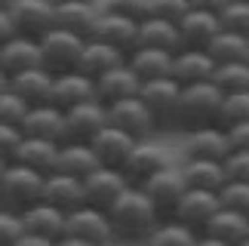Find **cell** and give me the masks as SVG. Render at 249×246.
Wrapping results in <instances>:
<instances>
[{"label":"cell","instance_id":"cell-33","mask_svg":"<svg viewBox=\"0 0 249 246\" xmlns=\"http://www.w3.org/2000/svg\"><path fill=\"white\" fill-rule=\"evenodd\" d=\"M203 234H213V237H218V240L237 246V243H243V240L249 237V215L222 206V210H218L213 219H209V225H206Z\"/></svg>","mask_w":249,"mask_h":246},{"label":"cell","instance_id":"cell-2","mask_svg":"<svg viewBox=\"0 0 249 246\" xmlns=\"http://www.w3.org/2000/svg\"><path fill=\"white\" fill-rule=\"evenodd\" d=\"M142 102L151 111L157 132H181V83L176 77H160L142 83Z\"/></svg>","mask_w":249,"mask_h":246},{"label":"cell","instance_id":"cell-7","mask_svg":"<svg viewBox=\"0 0 249 246\" xmlns=\"http://www.w3.org/2000/svg\"><path fill=\"white\" fill-rule=\"evenodd\" d=\"M9 16H13L18 34L40 40L43 34H50L55 28V0H13Z\"/></svg>","mask_w":249,"mask_h":246},{"label":"cell","instance_id":"cell-4","mask_svg":"<svg viewBox=\"0 0 249 246\" xmlns=\"http://www.w3.org/2000/svg\"><path fill=\"white\" fill-rule=\"evenodd\" d=\"M43 185H46L43 173L9 160L6 176H3V188H0V206L22 215L25 210H31L34 203L43 200Z\"/></svg>","mask_w":249,"mask_h":246},{"label":"cell","instance_id":"cell-40","mask_svg":"<svg viewBox=\"0 0 249 246\" xmlns=\"http://www.w3.org/2000/svg\"><path fill=\"white\" fill-rule=\"evenodd\" d=\"M218 197H222V206L249 215V185L246 182H234V178H228V185L218 191Z\"/></svg>","mask_w":249,"mask_h":246},{"label":"cell","instance_id":"cell-8","mask_svg":"<svg viewBox=\"0 0 249 246\" xmlns=\"http://www.w3.org/2000/svg\"><path fill=\"white\" fill-rule=\"evenodd\" d=\"M22 132H25V136L53 139V141H59V145L71 141V136H68V117H65V111L59 105H53V102H43V105H31V108H28V114L22 120Z\"/></svg>","mask_w":249,"mask_h":246},{"label":"cell","instance_id":"cell-43","mask_svg":"<svg viewBox=\"0 0 249 246\" xmlns=\"http://www.w3.org/2000/svg\"><path fill=\"white\" fill-rule=\"evenodd\" d=\"M102 9H114V13H123L136 22H145L151 16V0H105Z\"/></svg>","mask_w":249,"mask_h":246},{"label":"cell","instance_id":"cell-10","mask_svg":"<svg viewBox=\"0 0 249 246\" xmlns=\"http://www.w3.org/2000/svg\"><path fill=\"white\" fill-rule=\"evenodd\" d=\"M108 123L117 126L123 132H129L132 139H151L154 136V120H151V111L145 108L142 96H132V99H123V102H114L108 105Z\"/></svg>","mask_w":249,"mask_h":246},{"label":"cell","instance_id":"cell-58","mask_svg":"<svg viewBox=\"0 0 249 246\" xmlns=\"http://www.w3.org/2000/svg\"><path fill=\"white\" fill-rule=\"evenodd\" d=\"M246 62H249V55H246Z\"/></svg>","mask_w":249,"mask_h":246},{"label":"cell","instance_id":"cell-18","mask_svg":"<svg viewBox=\"0 0 249 246\" xmlns=\"http://www.w3.org/2000/svg\"><path fill=\"white\" fill-rule=\"evenodd\" d=\"M139 92H142V80H139V74L129 68V62L105 71L102 77L95 80V96H99L102 105H114V102L139 96Z\"/></svg>","mask_w":249,"mask_h":246},{"label":"cell","instance_id":"cell-53","mask_svg":"<svg viewBox=\"0 0 249 246\" xmlns=\"http://www.w3.org/2000/svg\"><path fill=\"white\" fill-rule=\"evenodd\" d=\"M6 166H9V160H6V157H0V188H3V176H6Z\"/></svg>","mask_w":249,"mask_h":246},{"label":"cell","instance_id":"cell-48","mask_svg":"<svg viewBox=\"0 0 249 246\" xmlns=\"http://www.w3.org/2000/svg\"><path fill=\"white\" fill-rule=\"evenodd\" d=\"M16 246H55V240H50V237H40V234H31V231H25L22 237L16 240Z\"/></svg>","mask_w":249,"mask_h":246},{"label":"cell","instance_id":"cell-24","mask_svg":"<svg viewBox=\"0 0 249 246\" xmlns=\"http://www.w3.org/2000/svg\"><path fill=\"white\" fill-rule=\"evenodd\" d=\"M213 74H215V59L206 50H178L172 55V77L181 87L213 80Z\"/></svg>","mask_w":249,"mask_h":246},{"label":"cell","instance_id":"cell-54","mask_svg":"<svg viewBox=\"0 0 249 246\" xmlns=\"http://www.w3.org/2000/svg\"><path fill=\"white\" fill-rule=\"evenodd\" d=\"M55 3H68V0H55ZM77 3H95V0H77Z\"/></svg>","mask_w":249,"mask_h":246},{"label":"cell","instance_id":"cell-31","mask_svg":"<svg viewBox=\"0 0 249 246\" xmlns=\"http://www.w3.org/2000/svg\"><path fill=\"white\" fill-rule=\"evenodd\" d=\"M99 166L102 163H99V157H95L89 141H65L62 151H59V166H55V173L74 176V178H86Z\"/></svg>","mask_w":249,"mask_h":246},{"label":"cell","instance_id":"cell-45","mask_svg":"<svg viewBox=\"0 0 249 246\" xmlns=\"http://www.w3.org/2000/svg\"><path fill=\"white\" fill-rule=\"evenodd\" d=\"M225 169H228V178L249 185V151H234V154H228Z\"/></svg>","mask_w":249,"mask_h":246},{"label":"cell","instance_id":"cell-49","mask_svg":"<svg viewBox=\"0 0 249 246\" xmlns=\"http://www.w3.org/2000/svg\"><path fill=\"white\" fill-rule=\"evenodd\" d=\"M197 9H209V13H222V9L231 3V0H191Z\"/></svg>","mask_w":249,"mask_h":246},{"label":"cell","instance_id":"cell-16","mask_svg":"<svg viewBox=\"0 0 249 246\" xmlns=\"http://www.w3.org/2000/svg\"><path fill=\"white\" fill-rule=\"evenodd\" d=\"M218 31H222V18H218V13L191 6V13L178 22L181 50H209V43L215 40Z\"/></svg>","mask_w":249,"mask_h":246},{"label":"cell","instance_id":"cell-56","mask_svg":"<svg viewBox=\"0 0 249 246\" xmlns=\"http://www.w3.org/2000/svg\"><path fill=\"white\" fill-rule=\"evenodd\" d=\"M237 246H249V237H246V240H243V243H237Z\"/></svg>","mask_w":249,"mask_h":246},{"label":"cell","instance_id":"cell-17","mask_svg":"<svg viewBox=\"0 0 249 246\" xmlns=\"http://www.w3.org/2000/svg\"><path fill=\"white\" fill-rule=\"evenodd\" d=\"M65 117H68L71 141H92L108 126V105H102L99 99H89V102H80V105L68 108Z\"/></svg>","mask_w":249,"mask_h":246},{"label":"cell","instance_id":"cell-12","mask_svg":"<svg viewBox=\"0 0 249 246\" xmlns=\"http://www.w3.org/2000/svg\"><path fill=\"white\" fill-rule=\"evenodd\" d=\"M126 188H129V178L123 176V169H111V166H99L95 173H89L83 178L86 203L99 206V210H108Z\"/></svg>","mask_w":249,"mask_h":246},{"label":"cell","instance_id":"cell-42","mask_svg":"<svg viewBox=\"0 0 249 246\" xmlns=\"http://www.w3.org/2000/svg\"><path fill=\"white\" fill-rule=\"evenodd\" d=\"M191 0H151V16H160V18H169V22H181L188 13H191Z\"/></svg>","mask_w":249,"mask_h":246},{"label":"cell","instance_id":"cell-27","mask_svg":"<svg viewBox=\"0 0 249 246\" xmlns=\"http://www.w3.org/2000/svg\"><path fill=\"white\" fill-rule=\"evenodd\" d=\"M22 222H25V231L40 234V237H50V240H59V237H65L68 212H62L59 206L40 200V203H34L31 210L22 212Z\"/></svg>","mask_w":249,"mask_h":246},{"label":"cell","instance_id":"cell-39","mask_svg":"<svg viewBox=\"0 0 249 246\" xmlns=\"http://www.w3.org/2000/svg\"><path fill=\"white\" fill-rule=\"evenodd\" d=\"M218 18H222V28H228V31H237L249 37V3H240V0H231L222 13H218Z\"/></svg>","mask_w":249,"mask_h":246},{"label":"cell","instance_id":"cell-29","mask_svg":"<svg viewBox=\"0 0 249 246\" xmlns=\"http://www.w3.org/2000/svg\"><path fill=\"white\" fill-rule=\"evenodd\" d=\"M99 13H102V9L95 3H77V0L55 3V28L74 31L80 37H92L95 22H99Z\"/></svg>","mask_w":249,"mask_h":246},{"label":"cell","instance_id":"cell-41","mask_svg":"<svg viewBox=\"0 0 249 246\" xmlns=\"http://www.w3.org/2000/svg\"><path fill=\"white\" fill-rule=\"evenodd\" d=\"M22 234H25L22 215L0 206V246H16V240L22 237Z\"/></svg>","mask_w":249,"mask_h":246},{"label":"cell","instance_id":"cell-5","mask_svg":"<svg viewBox=\"0 0 249 246\" xmlns=\"http://www.w3.org/2000/svg\"><path fill=\"white\" fill-rule=\"evenodd\" d=\"M86 40L89 37H80L74 31H65V28H53L50 34L40 37V65L53 74L77 71Z\"/></svg>","mask_w":249,"mask_h":246},{"label":"cell","instance_id":"cell-23","mask_svg":"<svg viewBox=\"0 0 249 246\" xmlns=\"http://www.w3.org/2000/svg\"><path fill=\"white\" fill-rule=\"evenodd\" d=\"M59 151H62V145H59V141H53V139L25 136L13 160H16V163H25V166L37 169V173H43V176H50V173H55V166H59Z\"/></svg>","mask_w":249,"mask_h":246},{"label":"cell","instance_id":"cell-35","mask_svg":"<svg viewBox=\"0 0 249 246\" xmlns=\"http://www.w3.org/2000/svg\"><path fill=\"white\" fill-rule=\"evenodd\" d=\"M200 234L188 225H181L178 219H166L157 225V231L151 234L148 246H194Z\"/></svg>","mask_w":249,"mask_h":246},{"label":"cell","instance_id":"cell-25","mask_svg":"<svg viewBox=\"0 0 249 246\" xmlns=\"http://www.w3.org/2000/svg\"><path fill=\"white\" fill-rule=\"evenodd\" d=\"M43 200L59 206L62 212H74L86 203V194H83V178H74V176H65V173H50L46 176V185H43Z\"/></svg>","mask_w":249,"mask_h":246},{"label":"cell","instance_id":"cell-38","mask_svg":"<svg viewBox=\"0 0 249 246\" xmlns=\"http://www.w3.org/2000/svg\"><path fill=\"white\" fill-rule=\"evenodd\" d=\"M28 102L13 89H3L0 92V123H9V126H22V120L28 114Z\"/></svg>","mask_w":249,"mask_h":246},{"label":"cell","instance_id":"cell-44","mask_svg":"<svg viewBox=\"0 0 249 246\" xmlns=\"http://www.w3.org/2000/svg\"><path fill=\"white\" fill-rule=\"evenodd\" d=\"M22 139H25L22 126H9V123H0V157L13 160V157H16V151H18V145H22Z\"/></svg>","mask_w":249,"mask_h":246},{"label":"cell","instance_id":"cell-47","mask_svg":"<svg viewBox=\"0 0 249 246\" xmlns=\"http://www.w3.org/2000/svg\"><path fill=\"white\" fill-rule=\"evenodd\" d=\"M16 31V25H13V16H9V6H0V43H6Z\"/></svg>","mask_w":249,"mask_h":246},{"label":"cell","instance_id":"cell-30","mask_svg":"<svg viewBox=\"0 0 249 246\" xmlns=\"http://www.w3.org/2000/svg\"><path fill=\"white\" fill-rule=\"evenodd\" d=\"M139 46H154V50L178 53L181 50V34L178 25L160 16H148L145 22H139Z\"/></svg>","mask_w":249,"mask_h":246},{"label":"cell","instance_id":"cell-21","mask_svg":"<svg viewBox=\"0 0 249 246\" xmlns=\"http://www.w3.org/2000/svg\"><path fill=\"white\" fill-rule=\"evenodd\" d=\"M89 99H99L95 96V80L86 77L83 71H68V74H55V83H53V105H59L62 111H68L80 102H89Z\"/></svg>","mask_w":249,"mask_h":246},{"label":"cell","instance_id":"cell-13","mask_svg":"<svg viewBox=\"0 0 249 246\" xmlns=\"http://www.w3.org/2000/svg\"><path fill=\"white\" fill-rule=\"evenodd\" d=\"M185 160H228L231 154V141L222 126H203L194 132H185V145H181Z\"/></svg>","mask_w":249,"mask_h":246},{"label":"cell","instance_id":"cell-36","mask_svg":"<svg viewBox=\"0 0 249 246\" xmlns=\"http://www.w3.org/2000/svg\"><path fill=\"white\" fill-rule=\"evenodd\" d=\"M213 83H215L222 92L249 89V62H246V59H237V62H222V65H215Z\"/></svg>","mask_w":249,"mask_h":246},{"label":"cell","instance_id":"cell-20","mask_svg":"<svg viewBox=\"0 0 249 246\" xmlns=\"http://www.w3.org/2000/svg\"><path fill=\"white\" fill-rule=\"evenodd\" d=\"M40 65V40L28 34H13L6 43H0V68H3L9 77L18 71H28Z\"/></svg>","mask_w":249,"mask_h":246},{"label":"cell","instance_id":"cell-1","mask_svg":"<svg viewBox=\"0 0 249 246\" xmlns=\"http://www.w3.org/2000/svg\"><path fill=\"white\" fill-rule=\"evenodd\" d=\"M108 219L114 228V240L123 243H148L157 225L163 222L151 197L142 191L139 185H129L117 200L108 206Z\"/></svg>","mask_w":249,"mask_h":246},{"label":"cell","instance_id":"cell-34","mask_svg":"<svg viewBox=\"0 0 249 246\" xmlns=\"http://www.w3.org/2000/svg\"><path fill=\"white\" fill-rule=\"evenodd\" d=\"M206 53L215 59V65L246 59V55H249V37H243V34H237V31H228V28H222V31L215 34V40L209 43V50H206Z\"/></svg>","mask_w":249,"mask_h":246},{"label":"cell","instance_id":"cell-15","mask_svg":"<svg viewBox=\"0 0 249 246\" xmlns=\"http://www.w3.org/2000/svg\"><path fill=\"white\" fill-rule=\"evenodd\" d=\"M169 166V157L166 151L154 145L151 139H142L136 141V148H132V154L126 157V163H123V176L129 178V185H145L151 176H157L160 169Z\"/></svg>","mask_w":249,"mask_h":246},{"label":"cell","instance_id":"cell-6","mask_svg":"<svg viewBox=\"0 0 249 246\" xmlns=\"http://www.w3.org/2000/svg\"><path fill=\"white\" fill-rule=\"evenodd\" d=\"M142 191H145L151 197V203L157 206V212H160V219H176V210H178V203H181V197H185L188 191V182H185V176H181V166H166V169H160L157 176H151L145 185H139Z\"/></svg>","mask_w":249,"mask_h":246},{"label":"cell","instance_id":"cell-52","mask_svg":"<svg viewBox=\"0 0 249 246\" xmlns=\"http://www.w3.org/2000/svg\"><path fill=\"white\" fill-rule=\"evenodd\" d=\"M3 89H9V74L0 68V92H3Z\"/></svg>","mask_w":249,"mask_h":246},{"label":"cell","instance_id":"cell-28","mask_svg":"<svg viewBox=\"0 0 249 246\" xmlns=\"http://www.w3.org/2000/svg\"><path fill=\"white\" fill-rule=\"evenodd\" d=\"M172 55L176 53L154 50V46H136V50L126 55V62H129V68L139 74V80L148 83V80L172 77Z\"/></svg>","mask_w":249,"mask_h":246},{"label":"cell","instance_id":"cell-32","mask_svg":"<svg viewBox=\"0 0 249 246\" xmlns=\"http://www.w3.org/2000/svg\"><path fill=\"white\" fill-rule=\"evenodd\" d=\"M181 176L188 188H203V191H222L228 185V169L222 160H185Z\"/></svg>","mask_w":249,"mask_h":246},{"label":"cell","instance_id":"cell-11","mask_svg":"<svg viewBox=\"0 0 249 246\" xmlns=\"http://www.w3.org/2000/svg\"><path fill=\"white\" fill-rule=\"evenodd\" d=\"M222 210V197L218 191H203V188H188L185 197H181L178 210H176V219L188 228H194L197 234L206 231L209 219Z\"/></svg>","mask_w":249,"mask_h":246},{"label":"cell","instance_id":"cell-46","mask_svg":"<svg viewBox=\"0 0 249 246\" xmlns=\"http://www.w3.org/2000/svg\"><path fill=\"white\" fill-rule=\"evenodd\" d=\"M225 132H228V141H231V154L234 151H249V120L237 123V126L225 129Z\"/></svg>","mask_w":249,"mask_h":246},{"label":"cell","instance_id":"cell-19","mask_svg":"<svg viewBox=\"0 0 249 246\" xmlns=\"http://www.w3.org/2000/svg\"><path fill=\"white\" fill-rule=\"evenodd\" d=\"M139 139H132L129 132H123L117 126H105L99 136H95L89 145L95 151V157H99L102 166H111V169H123V163H126V157L132 154V148H136Z\"/></svg>","mask_w":249,"mask_h":246},{"label":"cell","instance_id":"cell-14","mask_svg":"<svg viewBox=\"0 0 249 246\" xmlns=\"http://www.w3.org/2000/svg\"><path fill=\"white\" fill-rule=\"evenodd\" d=\"M92 37H99V40L117 46V50H123L129 55L139 46V22L129 18V16H123V13H114V9H102Z\"/></svg>","mask_w":249,"mask_h":246},{"label":"cell","instance_id":"cell-9","mask_svg":"<svg viewBox=\"0 0 249 246\" xmlns=\"http://www.w3.org/2000/svg\"><path fill=\"white\" fill-rule=\"evenodd\" d=\"M65 234H71V237H83V240L99 243V246H108V243L114 240V228H111L108 210H99V206L83 203L80 210L68 212Z\"/></svg>","mask_w":249,"mask_h":246},{"label":"cell","instance_id":"cell-22","mask_svg":"<svg viewBox=\"0 0 249 246\" xmlns=\"http://www.w3.org/2000/svg\"><path fill=\"white\" fill-rule=\"evenodd\" d=\"M53 83H55V74L46 71L43 65H34L28 71H18L9 77V89L18 92L28 105H43V102L53 99Z\"/></svg>","mask_w":249,"mask_h":246},{"label":"cell","instance_id":"cell-55","mask_svg":"<svg viewBox=\"0 0 249 246\" xmlns=\"http://www.w3.org/2000/svg\"><path fill=\"white\" fill-rule=\"evenodd\" d=\"M9 3H13V0H0V6H9Z\"/></svg>","mask_w":249,"mask_h":246},{"label":"cell","instance_id":"cell-57","mask_svg":"<svg viewBox=\"0 0 249 246\" xmlns=\"http://www.w3.org/2000/svg\"><path fill=\"white\" fill-rule=\"evenodd\" d=\"M240 3H249V0H240Z\"/></svg>","mask_w":249,"mask_h":246},{"label":"cell","instance_id":"cell-3","mask_svg":"<svg viewBox=\"0 0 249 246\" xmlns=\"http://www.w3.org/2000/svg\"><path fill=\"white\" fill-rule=\"evenodd\" d=\"M225 92L213 80L181 87V132H194L203 126H218Z\"/></svg>","mask_w":249,"mask_h":246},{"label":"cell","instance_id":"cell-51","mask_svg":"<svg viewBox=\"0 0 249 246\" xmlns=\"http://www.w3.org/2000/svg\"><path fill=\"white\" fill-rule=\"evenodd\" d=\"M194 246H231V243L218 240V237H213V234H200V237H197V243H194Z\"/></svg>","mask_w":249,"mask_h":246},{"label":"cell","instance_id":"cell-26","mask_svg":"<svg viewBox=\"0 0 249 246\" xmlns=\"http://www.w3.org/2000/svg\"><path fill=\"white\" fill-rule=\"evenodd\" d=\"M123 62H126V53H123V50H117V46L99 40V37H89L86 46H83V55H80L77 71H83L86 77H92V80H99L105 71L117 68V65H123Z\"/></svg>","mask_w":249,"mask_h":246},{"label":"cell","instance_id":"cell-37","mask_svg":"<svg viewBox=\"0 0 249 246\" xmlns=\"http://www.w3.org/2000/svg\"><path fill=\"white\" fill-rule=\"evenodd\" d=\"M246 120H249V89L225 92L222 114H218V126H222V129H231V126L246 123Z\"/></svg>","mask_w":249,"mask_h":246},{"label":"cell","instance_id":"cell-50","mask_svg":"<svg viewBox=\"0 0 249 246\" xmlns=\"http://www.w3.org/2000/svg\"><path fill=\"white\" fill-rule=\"evenodd\" d=\"M55 246H99V243H89V240H83V237H71V234H65V237L55 240Z\"/></svg>","mask_w":249,"mask_h":246}]
</instances>
